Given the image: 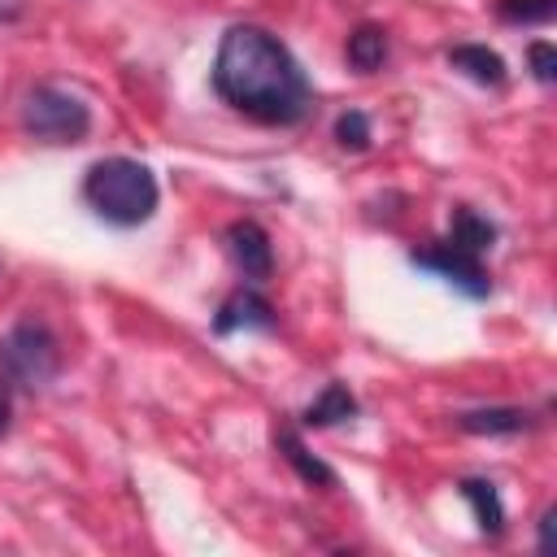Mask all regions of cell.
Returning a JSON list of instances; mask_svg holds the SVG:
<instances>
[{"label": "cell", "instance_id": "obj_5", "mask_svg": "<svg viewBox=\"0 0 557 557\" xmlns=\"http://www.w3.org/2000/svg\"><path fill=\"white\" fill-rule=\"evenodd\" d=\"M409 261H413L418 270H431L435 278H444L448 287H457V292L470 296V300H483V296L492 292V278H487V270H483V257H474V252H466V248H457V244H448V239H435V244H426V248H413Z\"/></svg>", "mask_w": 557, "mask_h": 557}, {"label": "cell", "instance_id": "obj_18", "mask_svg": "<svg viewBox=\"0 0 557 557\" xmlns=\"http://www.w3.org/2000/svg\"><path fill=\"white\" fill-rule=\"evenodd\" d=\"M9 418H13V383L0 374V435L9 431Z\"/></svg>", "mask_w": 557, "mask_h": 557}, {"label": "cell", "instance_id": "obj_4", "mask_svg": "<svg viewBox=\"0 0 557 557\" xmlns=\"http://www.w3.org/2000/svg\"><path fill=\"white\" fill-rule=\"evenodd\" d=\"M22 131L39 144H78L91 131V109L83 96L57 83H39L22 104Z\"/></svg>", "mask_w": 557, "mask_h": 557}, {"label": "cell", "instance_id": "obj_2", "mask_svg": "<svg viewBox=\"0 0 557 557\" xmlns=\"http://www.w3.org/2000/svg\"><path fill=\"white\" fill-rule=\"evenodd\" d=\"M83 200L87 209L109 222V226H144L152 213H157V200H161V187H157V174L135 161V157H104L87 170L83 178Z\"/></svg>", "mask_w": 557, "mask_h": 557}, {"label": "cell", "instance_id": "obj_16", "mask_svg": "<svg viewBox=\"0 0 557 557\" xmlns=\"http://www.w3.org/2000/svg\"><path fill=\"white\" fill-rule=\"evenodd\" d=\"M335 144L348 152H366L370 148V117L361 109H348L335 117Z\"/></svg>", "mask_w": 557, "mask_h": 557}, {"label": "cell", "instance_id": "obj_15", "mask_svg": "<svg viewBox=\"0 0 557 557\" xmlns=\"http://www.w3.org/2000/svg\"><path fill=\"white\" fill-rule=\"evenodd\" d=\"M557 0H496V17L509 26H544L553 22Z\"/></svg>", "mask_w": 557, "mask_h": 557}, {"label": "cell", "instance_id": "obj_10", "mask_svg": "<svg viewBox=\"0 0 557 557\" xmlns=\"http://www.w3.org/2000/svg\"><path fill=\"white\" fill-rule=\"evenodd\" d=\"M457 492H461V500L474 509V522H479V531H483L487 540L505 535V505H500V492H496L492 479H461Z\"/></svg>", "mask_w": 557, "mask_h": 557}, {"label": "cell", "instance_id": "obj_12", "mask_svg": "<svg viewBox=\"0 0 557 557\" xmlns=\"http://www.w3.org/2000/svg\"><path fill=\"white\" fill-rule=\"evenodd\" d=\"M274 448L283 453V461H287L309 487H335V470H331L326 461H318V457L305 448V440H300L296 431H287V426L274 431Z\"/></svg>", "mask_w": 557, "mask_h": 557}, {"label": "cell", "instance_id": "obj_11", "mask_svg": "<svg viewBox=\"0 0 557 557\" xmlns=\"http://www.w3.org/2000/svg\"><path fill=\"white\" fill-rule=\"evenodd\" d=\"M448 244H457V248L483 257V252H492V244H496V222H487V218H483L479 209H470V205H453V213H448Z\"/></svg>", "mask_w": 557, "mask_h": 557}, {"label": "cell", "instance_id": "obj_3", "mask_svg": "<svg viewBox=\"0 0 557 557\" xmlns=\"http://www.w3.org/2000/svg\"><path fill=\"white\" fill-rule=\"evenodd\" d=\"M0 374L17 387H48L61 374V344L39 318H22L4 339H0Z\"/></svg>", "mask_w": 557, "mask_h": 557}, {"label": "cell", "instance_id": "obj_1", "mask_svg": "<svg viewBox=\"0 0 557 557\" xmlns=\"http://www.w3.org/2000/svg\"><path fill=\"white\" fill-rule=\"evenodd\" d=\"M209 78L222 104L261 126H296L313 109V83L292 48L252 22H239L222 35Z\"/></svg>", "mask_w": 557, "mask_h": 557}, {"label": "cell", "instance_id": "obj_17", "mask_svg": "<svg viewBox=\"0 0 557 557\" xmlns=\"http://www.w3.org/2000/svg\"><path fill=\"white\" fill-rule=\"evenodd\" d=\"M527 57H531V74H535V83H553L557 78V48L548 44V39H535L531 48H527Z\"/></svg>", "mask_w": 557, "mask_h": 557}, {"label": "cell", "instance_id": "obj_7", "mask_svg": "<svg viewBox=\"0 0 557 557\" xmlns=\"http://www.w3.org/2000/svg\"><path fill=\"white\" fill-rule=\"evenodd\" d=\"M274 326V305L252 292V287H239L222 300V309L213 313V335H235V331H270Z\"/></svg>", "mask_w": 557, "mask_h": 557}, {"label": "cell", "instance_id": "obj_13", "mask_svg": "<svg viewBox=\"0 0 557 557\" xmlns=\"http://www.w3.org/2000/svg\"><path fill=\"white\" fill-rule=\"evenodd\" d=\"M348 418H357V396L344 387V383H326L313 400H309V409H305V426H335V422H348Z\"/></svg>", "mask_w": 557, "mask_h": 557}, {"label": "cell", "instance_id": "obj_14", "mask_svg": "<svg viewBox=\"0 0 557 557\" xmlns=\"http://www.w3.org/2000/svg\"><path fill=\"white\" fill-rule=\"evenodd\" d=\"M348 65L357 70V74H374L383 61H387V30L383 26H374V22H361L352 35H348Z\"/></svg>", "mask_w": 557, "mask_h": 557}, {"label": "cell", "instance_id": "obj_9", "mask_svg": "<svg viewBox=\"0 0 557 557\" xmlns=\"http://www.w3.org/2000/svg\"><path fill=\"white\" fill-rule=\"evenodd\" d=\"M531 422H535L531 409H518V405H492V409H466V413H457V426L470 431V435H518Z\"/></svg>", "mask_w": 557, "mask_h": 557}, {"label": "cell", "instance_id": "obj_20", "mask_svg": "<svg viewBox=\"0 0 557 557\" xmlns=\"http://www.w3.org/2000/svg\"><path fill=\"white\" fill-rule=\"evenodd\" d=\"M22 13V0H0V22H13Z\"/></svg>", "mask_w": 557, "mask_h": 557}, {"label": "cell", "instance_id": "obj_19", "mask_svg": "<svg viewBox=\"0 0 557 557\" xmlns=\"http://www.w3.org/2000/svg\"><path fill=\"white\" fill-rule=\"evenodd\" d=\"M548 535H553V509H544L540 518V548H548Z\"/></svg>", "mask_w": 557, "mask_h": 557}, {"label": "cell", "instance_id": "obj_6", "mask_svg": "<svg viewBox=\"0 0 557 557\" xmlns=\"http://www.w3.org/2000/svg\"><path fill=\"white\" fill-rule=\"evenodd\" d=\"M226 244H231V257H235V265L244 270V278L261 283V278L274 274V248H270V235H265L261 222H252V218L231 222V226H226Z\"/></svg>", "mask_w": 557, "mask_h": 557}, {"label": "cell", "instance_id": "obj_8", "mask_svg": "<svg viewBox=\"0 0 557 557\" xmlns=\"http://www.w3.org/2000/svg\"><path fill=\"white\" fill-rule=\"evenodd\" d=\"M448 65L461 70L466 78H474L479 87H500L509 78L500 52H492L487 44H457V48H448Z\"/></svg>", "mask_w": 557, "mask_h": 557}]
</instances>
